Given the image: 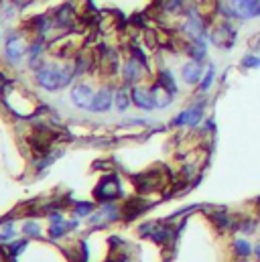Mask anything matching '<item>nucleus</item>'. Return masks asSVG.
<instances>
[{
  "instance_id": "22",
  "label": "nucleus",
  "mask_w": 260,
  "mask_h": 262,
  "mask_svg": "<svg viewBox=\"0 0 260 262\" xmlns=\"http://www.w3.org/2000/svg\"><path fill=\"white\" fill-rule=\"evenodd\" d=\"M256 47H258V49H260V37H258V45H256Z\"/></svg>"
},
{
  "instance_id": "8",
  "label": "nucleus",
  "mask_w": 260,
  "mask_h": 262,
  "mask_svg": "<svg viewBox=\"0 0 260 262\" xmlns=\"http://www.w3.org/2000/svg\"><path fill=\"white\" fill-rule=\"evenodd\" d=\"M6 55L12 63H18L20 57L25 55V45H23V41H20V37L16 35H10L6 39Z\"/></svg>"
},
{
  "instance_id": "21",
  "label": "nucleus",
  "mask_w": 260,
  "mask_h": 262,
  "mask_svg": "<svg viewBox=\"0 0 260 262\" xmlns=\"http://www.w3.org/2000/svg\"><path fill=\"white\" fill-rule=\"evenodd\" d=\"M252 252H254V256L258 258V262H260V244H258V246H254V250H252Z\"/></svg>"
},
{
  "instance_id": "14",
  "label": "nucleus",
  "mask_w": 260,
  "mask_h": 262,
  "mask_svg": "<svg viewBox=\"0 0 260 262\" xmlns=\"http://www.w3.org/2000/svg\"><path fill=\"white\" fill-rule=\"evenodd\" d=\"M242 67L244 69H258L260 67V55L256 53H248L242 57Z\"/></svg>"
},
{
  "instance_id": "7",
  "label": "nucleus",
  "mask_w": 260,
  "mask_h": 262,
  "mask_svg": "<svg viewBox=\"0 0 260 262\" xmlns=\"http://www.w3.org/2000/svg\"><path fill=\"white\" fill-rule=\"evenodd\" d=\"M132 100H134V104L138 108H142V110H153V108H157L153 92L144 90V87H134V90H132Z\"/></svg>"
},
{
  "instance_id": "18",
  "label": "nucleus",
  "mask_w": 260,
  "mask_h": 262,
  "mask_svg": "<svg viewBox=\"0 0 260 262\" xmlns=\"http://www.w3.org/2000/svg\"><path fill=\"white\" fill-rule=\"evenodd\" d=\"M23 232H25L27 236H37V234H39V226L33 224V222H27V224L23 226Z\"/></svg>"
},
{
  "instance_id": "16",
  "label": "nucleus",
  "mask_w": 260,
  "mask_h": 262,
  "mask_svg": "<svg viewBox=\"0 0 260 262\" xmlns=\"http://www.w3.org/2000/svg\"><path fill=\"white\" fill-rule=\"evenodd\" d=\"M238 230L244 232V234H252V232H256V222L252 220V217H246L244 224H242L240 228H238Z\"/></svg>"
},
{
  "instance_id": "10",
  "label": "nucleus",
  "mask_w": 260,
  "mask_h": 262,
  "mask_svg": "<svg viewBox=\"0 0 260 262\" xmlns=\"http://www.w3.org/2000/svg\"><path fill=\"white\" fill-rule=\"evenodd\" d=\"M118 217V209L114 205H104L94 217H92V224H102V222H110Z\"/></svg>"
},
{
  "instance_id": "4",
  "label": "nucleus",
  "mask_w": 260,
  "mask_h": 262,
  "mask_svg": "<svg viewBox=\"0 0 260 262\" xmlns=\"http://www.w3.org/2000/svg\"><path fill=\"white\" fill-rule=\"evenodd\" d=\"M203 108H205L203 102H199V104H195V106L187 108V110H183L181 114H177L175 124H177V126H183V124H187V126H197L199 120L203 118Z\"/></svg>"
},
{
  "instance_id": "12",
  "label": "nucleus",
  "mask_w": 260,
  "mask_h": 262,
  "mask_svg": "<svg viewBox=\"0 0 260 262\" xmlns=\"http://www.w3.org/2000/svg\"><path fill=\"white\" fill-rule=\"evenodd\" d=\"M234 250H236V254H238V256L246 258V256H250V254H252V250H254V248L250 246L248 240L238 238V240H234Z\"/></svg>"
},
{
  "instance_id": "6",
  "label": "nucleus",
  "mask_w": 260,
  "mask_h": 262,
  "mask_svg": "<svg viewBox=\"0 0 260 262\" xmlns=\"http://www.w3.org/2000/svg\"><path fill=\"white\" fill-rule=\"evenodd\" d=\"M203 67H201V63H197V61H187L185 65H183V69H181V75H183V81L185 83H189V85H195L199 79H201V71Z\"/></svg>"
},
{
  "instance_id": "5",
  "label": "nucleus",
  "mask_w": 260,
  "mask_h": 262,
  "mask_svg": "<svg viewBox=\"0 0 260 262\" xmlns=\"http://www.w3.org/2000/svg\"><path fill=\"white\" fill-rule=\"evenodd\" d=\"M94 96L96 94L90 90L88 85H77V87H73V92H71V100L75 102V106L85 108V110H90V108H92Z\"/></svg>"
},
{
  "instance_id": "9",
  "label": "nucleus",
  "mask_w": 260,
  "mask_h": 262,
  "mask_svg": "<svg viewBox=\"0 0 260 262\" xmlns=\"http://www.w3.org/2000/svg\"><path fill=\"white\" fill-rule=\"evenodd\" d=\"M110 106H112V92L106 87V90H102V92H98L94 96V102H92L90 110L92 112H106Z\"/></svg>"
},
{
  "instance_id": "15",
  "label": "nucleus",
  "mask_w": 260,
  "mask_h": 262,
  "mask_svg": "<svg viewBox=\"0 0 260 262\" xmlns=\"http://www.w3.org/2000/svg\"><path fill=\"white\" fill-rule=\"evenodd\" d=\"M213 79H215V67H213V65H209L207 71H205V75H203V79H201V83H199V90L201 92H207L209 87H211V83H213Z\"/></svg>"
},
{
  "instance_id": "23",
  "label": "nucleus",
  "mask_w": 260,
  "mask_h": 262,
  "mask_svg": "<svg viewBox=\"0 0 260 262\" xmlns=\"http://www.w3.org/2000/svg\"><path fill=\"white\" fill-rule=\"evenodd\" d=\"M258 203H260V197H258Z\"/></svg>"
},
{
  "instance_id": "1",
  "label": "nucleus",
  "mask_w": 260,
  "mask_h": 262,
  "mask_svg": "<svg viewBox=\"0 0 260 262\" xmlns=\"http://www.w3.org/2000/svg\"><path fill=\"white\" fill-rule=\"evenodd\" d=\"M218 14L240 23L260 18V0H218Z\"/></svg>"
},
{
  "instance_id": "17",
  "label": "nucleus",
  "mask_w": 260,
  "mask_h": 262,
  "mask_svg": "<svg viewBox=\"0 0 260 262\" xmlns=\"http://www.w3.org/2000/svg\"><path fill=\"white\" fill-rule=\"evenodd\" d=\"M128 94L122 90V92H118V96H116V104H118V110H126L128 108Z\"/></svg>"
},
{
  "instance_id": "3",
  "label": "nucleus",
  "mask_w": 260,
  "mask_h": 262,
  "mask_svg": "<svg viewBox=\"0 0 260 262\" xmlns=\"http://www.w3.org/2000/svg\"><path fill=\"white\" fill-rule=\"evenodd\" d=\"M238 39V29L234 27L232 20H222V23L209 33V41L220 49H232Z\"/></svg>"
},
{
  "instance_id": "19",
  "label": "nucleus",
  "mask_w": 260,
  "mask_h": 262,
  "mask_svg": "<svg viewBox=\"0 0 260 262\" xmlns=\"http://www.w3.org/2000/svg\"><path fill=\"white\" fill-rule=\"evenodd\" d=\"M12 234H14L12 224H6L2 230H0V240H8V238H12Z\"/></svg>"
},
{
  "instance_id": "20",
  "label": "nucleus",
  "mask_w": 260,
  "mask_h": 262,
  "mask_svg": "<svg viewBox=\"0 0 260 262\" xmlns=\"http://www.w3.org/2000/svg\"><path fill=\"white\" fill-rule=\"evenodd\" d=\"M92 211V205L90 203H83V205H77L75 207V213L77 215H85V213H90Z\"/></svg>"
},
{
  "instance_id": "2",
  "label": "nucleus",
  "mask_w": 260,
  "mask_h": 262,
  "mask_svg": "<svg viewBox=\"0 0 260 262\" xmlns=\"http://www.w3.org/2000/svg\"><path fill=\"white\" fill-rule=\"evenodd\" d=\"M73 67H55V65H43L37 71V79L39 83L45 87V90H61L65 87L71 79H73Z\"/></svg>"
},
{
  "instance_id": "11",
  "label": "nucleus",
  "mask_w": 260,
  "mask_h": 262,
  "mask_svg": "<svg viewBox=\"0 0 260 262\" xmlns=\"http://www.w3.org/2000/svg\"><path fill=\"white\" fill-rule=\"evenodd\" d=\"M124 77H126V81H134L136 77H140V63L134 57L126 61V65H124Z\"/></svg>"
},
{
  "instance_id": "13",
  "label": "nucleus",
  "mask_w": 260,
  "mask_h": 262,
  "mask_svg": "<svg viewBox=\"0 0 260 262\" xmlns=\"http://www.w3.org/2000/svg\"><path fill=\"white\" fill-rule=\"evenodd\" d=\"M161 85L165 87L167 92H171V94H175L177 92V85H175V79H173V75H171V71H161Z\"/></svg>"
}]
</instances>
